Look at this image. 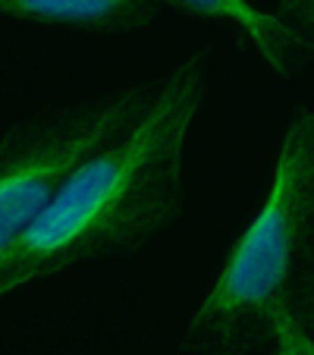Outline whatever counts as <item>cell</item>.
<instances>
[{
	"label": "cell",
	"instance_id": "cell-9",
	"mask_svg": "<svg viewBox=\"0 0 314 355\" xmlns=\"http://www.w3.org/2000/svg\"><path fill=\"white\" fill-rule=\"evenodd\" d=\"M311 57H314V35H311Z\"/></svg>",
	"mask_w": 314,
	"mask_h": 355
},
{
	"label": "cell",
	"instance_id": "cell-5",
	"mask_svg": "<svg viewBox=\"0 0 314 355\" xmlns=\"http://www.w3.org/2000/svg\"><path fill=\"white\" fill-rule=\"evenodd\" d=\"M161 0H0V13L28 26L73 32H139L151 26Z\"/></svg>",
	"mask_w": 314,
	"mask_h": 355
},
{
	"label": "cell",
	"instance_id": "cell-4",
	"mask_svg": "<svg viewBox=\"0 0 314 355\" xmlns=\"http://www.w3.org/2000/svg\"><path fill=\"white\" fill-rule=\"evenodd\" d=\"M164 7L180 10L198 19H220L242 32V38L258 51V57L274 69L280 79L299 69L305 57H311V35L289 26L277 13H264L248 0H161Z\"/></svg>",
	"mask_w": 314,
	"mask_h": 355
},
{
	"label": "cell",
	"instance_id": "cell-3",
	"mask_svg": "<svg viewBox=\"0 0 314 355\" xmlns=\"http://www.w3.org/2000/svg\"><path fill=\"white\" fill-rule=\"evenodd\" d=\"M154 98V85H135L7 129L0 141V248L13 245L91 157L132 132Z\"/></svg>",
	"mask_w": 314,
	"mask_h": 355
},
{
	"label": "cell",
	"instance_id": "cell-7",
	"mask_svg": "<svg viewBox=\"0 0 314 355\" xmlns=\"http://www.w3.org/2000/svg\"><path fill=\"white\" fill-rule=\"evenodd\" d=\"M277 16L286 19L289 26L302 28L305 35H314V0H280Z\"/></svg>",
	"mask_w": 314,
	"mask_h": 355
},
{
	"label": "cell",
	"instance_id": "cell-6",
	"mask_svg": "<svg viewBox=\"0 0 314 355\" xmlns=\"http://www.w3.org/2000/svg\"><path fill=\"white\" fill-rule=\"evenodd\" d=\"M274 352L270 355H314V334L295 315L293 299L274 311Z\"/></svg>",
	"mask_w": 314,
	"mask_h": 355
},
{
	"label": "cell",
	"instance_id": "cell-2",
	"mask_svg": "<svg viewBox=\"0 0 314 355\" xmlns=\"http://www.w3.org/2000/svg\"><path fill=\"white\" fill-rule=\"evenodd\" d=\"M314 242V110H295L277 151L270 189L207 289L180 349L248 355L274 343V311L295 293V268Z\"/></svg>",
	"mask_w": 314,
	"mask_h": 355
},
{
	"label": "cell",
	"instance_id": "cell-8",
	"mask_svg": "<svg viewBox=\"0 0 314 355\" xmlns=\"http://www.w3.org/2000/svg\"><path fill=\"white\" fill-rule=\"evenodd\" d=\"M293 309H295V315L302 318V324L314 334V277H305V280L295 283Z\"/></svg>",
	"mask_w": 314,
	"mask_h": 355
},
{
	"label": "cell",
	"instance_id": "cell-1",
	"mask_svg": "<svg viewBox=\"0 0 314 355\" xmlns=\"http://www.w3.org/2000/svg\"><path fill=\"white\" fill-rule=\"evenodd\" d=\"M207 94V51L157 85L145 120L85 164L28 230L0 248V293L76 264L132 255L182 211L186 145Z\"/></svg>",
	"mask_w": 314,
	"mask_h": 355
}]
</instances>
